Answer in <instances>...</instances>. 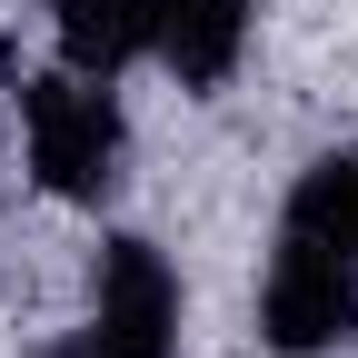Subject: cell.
I'll return each instance as SVG.
<instances>
[{
  "mask_svg": "<svg viewBox=\"0 0 358 358\" xmlns=\"http://www.w3.org/2000/svg\"><path fill=\"white\" fill-rule=\"evenodd\" d=\"M100 358H179V279L150 239H110L100 249V299H90V329Z\"/></svg>",
  "mask_w": 358,
  "mask_h": 358,
  "instance_id": "cell-3",
  "label": "cell"
},
{
  "mask_svg": "<svg viewBox=\"0 0 358 358\" xmlns=\"http://www.w3.org/2000/svg\"><path fill=\"white\" fill-rule=\"evenodd\" d=\"M259 338L279 348V358H329V348H348V338H358V259L279 229V259H268V279H259Z\"/></svg>",
  "mask_w": 358,
  "mask_h": 358,
  "instance_id": "cell-2",
  "label": "cell"
},
{
  "mask_svg": "<svg viewBox=\"0 0 358 358\" xmlns=\"http://www.w3.org/2000/svg\"><path fill=\"white\" fill-rule=\"evenodd\" d=\"M60 60L90 80H120L129 60H150V0H50Z\"/></svg>",
  "mask_w": 358,
  "mask_h": 358,
  "instance_id": "cell-5",
  "label": "cell"
},
{
  "mask_svg": "<svg viewBox=\"0 0 358 358\" xmlns=\"http://www.w3.org/2000/svg\"><path fill=\"white\" fill-rule=\"evenodd\" d=\"M259 30V0H150V60L179 90H219Z\"/></svg>",
  "mask_w": 358,
  "mask_h": 358,
  "instance_id": "cell-4",
  "label": "cell"
},
{
  "mask_svg": "<svg viewBox=\"0 0 358 358\" xmlns=\"http://www.w3.org/2000/svg\"><path fill=\"white\" fill-rule=\"evenodd\" d=\"M279 229L299 239H319L338 259H358V150H329V159H308L299 169V189H289V219Z\"/></svg>",
  "mask_w": 358,
  "mask_h": 358,
  "instance_id": "cell-6",
  "label": "cell"
},
{
  "mask_svg": "<svg viewBox=\"0 0 358 358\" xmlns=\"http://www.w3.org/2000/svg\"><path fill=\"white\" fill-rule=\"evenodd\" d=\"M50 358H100V348H90V338H60V348H50Z\"/></svg>",
  "mask_w": 358,
  "mask_h": 358,
  "instance_id": "cell-7",
  "label": "cell"
},
{
  "mask_svg": "<svg viewBox=\"0 0 358 358\" xmlns=\"http://www.w3.org/2000/svg\"><path fill=\"white\" fill-rule=\"evenodd\" d=\"M20 129H30V179L50 199H80V209H100L120 189V159H129V120L110 100V80H90V70H50V80H30L20 90Z\"/></svg>",
  "mask_w": 358,
  "mask_h": 358,
  "instance_id": "cell-1",
  "label": "cell"
}]
</instances>
